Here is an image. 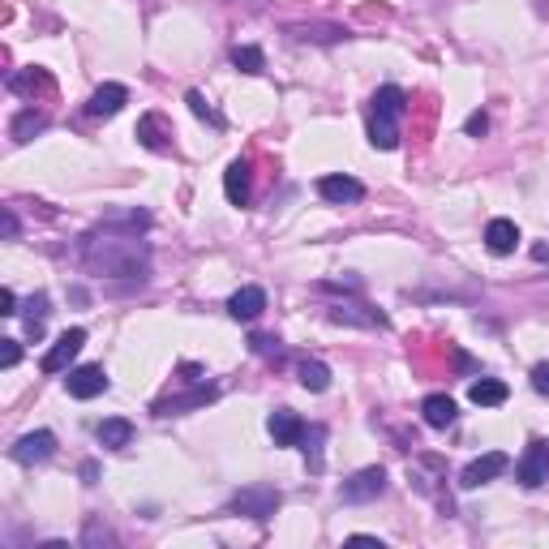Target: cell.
I'll return each instance as SVG.
<instances>
[{
    "label": "cell",
    "mask_w": 549,
    "mask_h": 549,
    "mask_svg": "<svg viewBox=\"0 0 549 549\" xmlns=\"http://www.w3.org/2000/svg\"><path fill=\"white\" fill-rule=\"evenodd\" d=\"M232 65L236 69H245V74H262V69H266V57H262V48H254V43H236Z\"/></svg>",
    "instance_id": "484cf974"
},
{
    "label": "cell",
    "mask_w": 549,
    "mask_h": 549,
    "mask_svg": "<svg viewBox=\"0 0 549 549\" xmlns=\"http://www.w3.org/2000/svg\"><path fill=\"white\" fill-rule=\"evenodd\" d=\"M185 103L194 108V117H197V120H211L215 129H223V117H219L215 108L206 103V95H202V91H189V95H185Z\"/></svg>",
    "instance_id": "f1b7e54d"
},
{
    "label": "cell",
    "mask_w": 549,
    "mask_h": 549,
    "mask_svg": "<svg viewBox=\"0 0 549 549\" xmlns=\"http://www.w3.org/2000/svg\"><path fill=\"white\" fill-rule=\"evenodd\" d=\"M331 322L339 327H387V314H378L370 305H361V301H335L331 305Z\"/></svg>",
    "instance_id": "30bf717a"
},
{
    "label": "cell",
    "mask_w": 549,
    "mask_h": 549,
    "mask_svg": "<svg viewBox=\"0 0 549 549\" xmlns=\"http://www.w3.org/2000/svg\"><path fill=\"white\" fill-rule=\"evenodd\" d=\"M266 430H271L274 447H301V438H305V421H301L292 408H274L271 421H266Z\"/></svg>",
    "instance_id": "8fae6325"
},
{
    "label": "cell",
    "mask_w": 549,
    "mask_h": 549,
    "mask_svg": "<svg viewBox=\"0 0 549 549\" xmlns=\"http://www.w3.org/2000/svg\"><path fill=\"white\" fill-rule=\"evenodd\" d=\"M382 493H387V472L373 464V468L353 472V476L344 481L339 498H344V502H373V498H382Z\"/></svg>",
    "instance_id": "277c9868"
},
{
    "label": "cell",
    "mask_w": 549,
    "mask_h": 549,
    "mask_svg": "<svg viewBox=\"0 0 549 549\" xmlns=\"http://www.w3.org/2000/svg\"><path fill=\"white\" fill-rule=\"evenodd\" d=\"M82 545H86V549H95V545H117V536L103 528V519H99V515H91V519H86V532H82Z\"/></svg>",
    "instance_id": "83f0119b"
},
{
    "label": "cell",
    "mask_w": 549,
    "mask_h": 549,
    "mask_svg": "<svg viewBox=\"0 0 549 549\" xmlns=\"http://www.w3.org/2000/svg\"><path fill=\"white\" fill-rule=\"evenodd\" d=\"M515 476H519V485H524V490H536V485H545L549 481V442L545 438L528 442V451H524V459H519Z\"/></svg>",
    "instance_id": "5b68a950"
},
{
    "label": "cell",
    "mask_w": 549,
    "mask_h": 549,
    "mask_svg": "<svg viewBox=\"0 0 549 549\" xmlns=\"http://www.w3.org/2000/svg\"><path fill=\"white\" fill-rule=\"evenodd\" d=\"M322 442H327V425H305V438H301V451H305V464L309 472H322Z\"/></svg>",
    "instance_id": "603a6c76"
},
{
    "label": "cell",
    "mask_w": 549,
    "mask_h": 549,
    "mask_svg": "<svg viewBox=\"0 0 549 549\" xmlns=\"http://www.w3.org/2000/svg\"><path fill=\"white\" fill-rule=\"evenodd\" d=\"M18 361H22V348H18V339H4V348H0V365H4V370H13Z\"/></svg>",
    "instance_id": "d6a6232c"
},
{
    "label": "cell",
    "mask_w": 549,
    "mask_h": 549,
    "mask_svg": "<svg viewBox=\"0 0 549 549\" xmlns=\"http://www.w3.org/2000/svg\"><path fill=\"white\" fill-rule=\"evenodd\" d=\"M318 194L327 197V202H335V206H344V202H361V197H365V185L356 177H339V172H335V177L318 180Z\"/></svg>",
    "instance_id": "4fadbf2b"
},
{
    "label": "cell",
    "mask_w": 549,
    "mask_h": 549,
    "mask_svg": "<svg viewBox=\"0 0 549 549\" xmlns=\"http://www.w3.org/2000/svg\"><path fill=\"white\" fill-rule=\"evenodd\" d=\"M279 490L271 485H245V490L232 498V515H249V519H271L274 510H279Z\"/></svg>",
    "instance_id": "3957f363"
},
{
    "label": "cell",
    "mask_w": 549,
    "mask_h": 549,
    "mask_svg": "<svg viewBox=\"0 0 549 549\" xmlns=\"http://www.w3.org/2000/svg\"><path fill=\"white\" fill-rule=\"evenodd\" d=\"M262 309H266V292H262L257 283L240 288V292L228 301V314H232L236 322H254V318H262Z\"/></svg>",
    "instance_id": "2e32d148"
},
{
    "label": "cell",
    "mask_w": 549,
    "mask_h": 549,
    "mask_svg": "<svg viewBox=\"0 0 549 549\" xmlns=\"http://www.w3.org/2000/svg\"><path fill=\"white\" fill-rule=\"evenodd\" d=\"M507 382L502 378H476L468 387V399L476 408H498V404H507Z\"/></svg>",
    "instance_id": "d6986e66"
},
{
    "label": "cell",
    "mask_w": 549,
    "mask_h": 549,
    "mask_svg": "<svg viewBox=\"0 0 549 549\" xmlns=\"http://www.w3.org/2000/svg\"><path fill=\"white\" fill-rule=\"evenodd\" d=\"M292 35H296V39H318V43H335V39H339V35H344V30H339V26H314V30H309V26H292Z\"/></svg>",
    "instance_id": "f546056e"
},
{
    "label": "cell",
    "mask_w": 549,
    "mask_h": 549,
    "mask_svg": "<svg viewBox=\"0 0 549 549\" xmlns=\"http://www.w3.org/2000/svg\"><path fill=\"white\" fill-rule=\"evenodd\" d=\"M43 125H48V120H43L35 108H26V112L13 120V142H30L35 134H43Z\"/></svg>",
    "instance_id": "4316f807"
},
{
    "label": "cell",
    "mask_w": 549,
    "mask_h": 549,
    "mask_svg": "<svg viewBox=\"0 0 549 549\" xmlns=\"http://www.w3.org/2000/svg\"><path fill=\"white\" fill-rule=\"evenodd\" d=\"M223 194L232 206H245L249 202V159H232L228 172H223Z\"/></svg>",
    "instance_id": "e0dca14e"
},
{
    "label": "cell",
    "mask_w": 549,
    "mask_h": 549,
    "mask_svg": "<svg viewBox=\"0 0 549 549\" xmlns=\"http://www.w3.org/2000/svg\"><path fill=\"white\" fill-rule=\"evenodd\" d=\"M137 142H142L146 151L168 155V151H172V129H163V117H159V112H146V117L137 120Z\"/></svg>",
    "instance_id": "5bb4252c"
},
{
    "label": "cell",
    "mask_w": 549,
    "mask_h": 549,
    "mask_svg": "<svg viewBox=\"0 0 549 549\" xmlns=\"http://www.w3.org/2000/svg\"><path fill=\"white\" fill-rule=\"evenodd\" d=\"M9 455L18 459V464H43V459H52L57 455V433H48V430H35V433H22L18 442L9 447Z\"/></svg>",
    "instance_id": "8992f818"
},
{
    "label": "cell",
    "mask_w": 549,
    "mask_h": 549,
    "mask_svg": "<svg viewBox=\"0 0 549 549\" xmlns=\"http://www.w3.org/2000/svg\"><path fill=\"white\" fill-rule=\"evenodd\" d=\"M485 129H490V117H485V112H472V117L464 120V134L468 137H485Z\"/></svg>",
    "instance_id": "1f68e13d"
},
{
    "label": "cell",
    "mask_w": 549,
    "mask_h": 549,
    "mask_svg": "<svg viewBox=\"0 0 549 549\" xmlns=\"http://www.w3.org/2000/svg\"><path fill=\"white\" fill-rule=\"evenodd\" d=\"M95 476H99L95 464H82V481H86V485H95Z\"/></svg>",
    "instance_id": "8d00e7d4"
},
{
    "label": "cell",
    "mask_w": 549,
    "mask_h": 549,
    "mask_svg": "<svg viewBox=\"0 0 549 549\" xmlns=\"http://www.w3.org/2000/svg\"><path fill=\"white\" fill-rule=\"evenodd\" d=\"M408 112V95L399 86H378L370 99V142L378 151L399 146V120Z\"/></svg>",
    "instance_id": "7a4b0ae2"
},
{
    "label": "cell",
    "mask_w": 549,
    "mask_h": 549,
    "mask_svg": "<svg viewBox=\"0 0 549 549\" xmlns=\"http://www.w3.org/2000/svg\"><path fill=\"white\" fill-rule=\"evenodd\" d=\"M82 344H86V331H82V327H69V331L60 335L57 344H52V348H48V353H43V373H60V370H69V361H74V356L82 353Z\"/></svg>",
    "instance_id": "ba28073f"
},
{
    "label": "cell",
    "mask_w": 549,
    "mask_h": 549,
    "mask_svg": "<svg viewBox=\"0 0 549 549\" xmlns=\"http://www.w3.org/2000/svg\"><path fill=\"white\" fill-rule=\"evenodd\" d=\"M151 228L146 211H129V215L103 219L99 228L78 240V257L91 274H108V279H129L142 283L151 274V245L142 240V232Z\"/></svg>",
    "instance_id": "6da1fadb"
},
{
    "label": "cell",
    "mask_w": 549,
    "mask_h": 549,
    "mask_svg": "<svg viewBox=\"0 0 549 549\" xmlns=\"http://www.w3.org/2000/svg\"><path fill=\"white\" fill-rule=\"evenodd\" d=\"M485 245H490V254H498V257L515 254V245H519V228H515L510 219H493L490 228H485Z\"/></svg>",
    "instance_id": "ac0fdd59"
},
{
    "label": "cell",
    "mask_w": 549,
    "mask_h": 549,
    "mask_svg": "<svg viewBox=\"0 0 549 549\" xmlns=\"http://www.w3.org/2000/svg\"><path fill=\"white\" fill-rule=\"evenodd\" d=\"M9 91L13 95H39V91H52V74L48 69H22V74H9Z\"/></svg>",
    "instance_id": "44dd1931"
},
{
    "label": "cell",
    "mask_w": 549,
    "mask_h": 549,
    "mask_svg": "<svg viewBox=\"0 0 549 549\" xmlns=\"http://www.w3.org/2000/svg\"><path fill=\"white\" fill-rule=\"evenodd\" d=\"M65 387L74 399H95V395L108 391V373H103V365H78V370H69Z\"/></svg>",
    "instance_id": "9c48e42d"
},
{
    "label": "cell",
    "mask_w": 549,
    "mask_h": 549,
    "mask_svg": "<svg viewBox=\"0 0 549 549\" xmlns=\"http://www.w3.org/2000/svg\"><path fill=\"white\" fill-rule=\"evenodd\" d=\"M421 416H425L430 430H447V425H455V399L451 395H425Z\"/></svg>",
    "instance_id": "ffe728a7"
},
{
    "label": "cell",
    "mask_w": 549,
    "mask_h": 549,
    "mask_svg": "<svg viewBox=\"0 0 549 549\" xmlns=\"http://www.w3.org/2000/svg\"><path fill=\"white\" fill-rule=\"evenodd\" d=\"M0 314H4V318H13V314H22V309H18V296L9 292V288H4V292H0Z\"/></svg>",
    "instance_id": "e575fe53"
},
{
    "label": "cell",
    "mask_w": 549,
    "mask_h": 549,
    "mask_svg": "<svg viewBox=\"0 0 549 549\" xmlns=\"http://www.w3.org/2000/svg\"><path fill=\"white\" fill-rule=\"evenodd\" d=\"M125 103H129V91L120 82H103L95 95H91V103H86V117H117Z\"/></svg>",
    "instance_id": "7c38bea8"
},
{
    "label": "cell",
    "mask_w": 549,
    "mask_h": 549,
    "mask_svg": "<svg viewBox=\"0 0 549 549\" xmlns=\"http://www.w3.org/2000/svg\"><path fill=\"white\" fill-rule=\"evenodd\" d=\"M249 344H254V353H262V356H274V361L283 356V348H279V339H271V335H254Z\"/></svg>",
    "instance_id": "4dcf8cb0"
},
{
    "label": "cell",
    "mask_w": 549,
    "mask_h": 549,
    "mask_svg": "<svg viewBox=\"0 0 549 549\" xmlns=\"http://www.w3.org/2000/svg\"><path fill=\"white\" fill-rule=\"evenodd\" d=\"M48 314H52V309H48V296L43 292H35L30 301H26V335H30V339H43V322H48Z\"/></svg>",
    "instance_id": "cb8c5ba5"
},
{
    "label": "cell",
    "mask_w": 549,
    "mask_h": 549,
    "mask_svg": "<svg viewBox=\"0 0 549 549\" xmlns=\"http://www.w3.org/2000/svg\"><path fill=\"white\" fill-rule=\"evenodd\" d=\"M301 387L305 391H327L331 387V370L322 365V361H301Z\"/></svg>",
    "instance_id": "d4e9b609"
},
{
    "label": "cell",
    "mask_w": 549,
    "mask_h": 549,
    "mask_svg": "<svg viewBox=\"0 0 549 549\" xmlns=\"http://www.w3.org/2000/svg\"><path fill=\"white\" fill-rule=\"evenodd\" d=\"M99 442L103 447H112V451H120V447H129L134 442V425L125 421V416H108V421H99Z\"/></svg>",
    "instance_id": "7402d4cb"
},
{
    "label": "cell",
    "mask_w": 549,
    "mask_h": 549,
    "mask_svg": "<svg viewBox=\"0 0 549 549\" xmlns=\"http://www.w3.org/2000/svg\"><path fill=\"white\" fill-rule=\"evenodd\" d=\"M4 236H9V240L18 236V215H13V211H4Z\"/></svg>",
    "instance_id": "d590c367"
},
{
    "label": "cell",
    "mask_w": 549,
    "mask_h": 549,
    "mask_svg": "<svg viewBox=\"0 0 549 549\" xmlns=\"http://www.w3.org/2000/svg\"><path fill=\"white\" fill-rule=\"evenodd\" d=\"M215 399V387L211 382H202L197 391H189V395H177V399H159L155 404V416H177V412H194V408H206Z\"/></svg>",
    "instance_id": "9a60e30c"
},
{
    "label": "cell",
    "mask_w": 549,
    "mask_h": 549,
    "mask_svg": "<svg viewBox=\"0 0 549 549\" xmlns=\"http://www.w3.org/2000/svg\"><path fill=\"white\" fill-rule=\"evenodd\" d=\"M532 387H536L541 395H549V361H541V365L532 370Z\"/></svg>",
    "instance_id": "836d02e7"
},
{
    "label": "cell",
    "mask_w": 549,
    "mask_h": 549,
    "mask_svg": "<svg viewBox=\"0 0 549 549\" xmlns=\"http://www.w3.org/2000/svg\"><path fill=\"white\" fill-rule=\"evenodd\" d=\"M507 468H510V459L502 451L481 455V459H472L468 468L459 472V490H481V485H490L493 476H502Z\"/></svg>",
    "instance_id": "52a82bcc"
}]
</instances>
